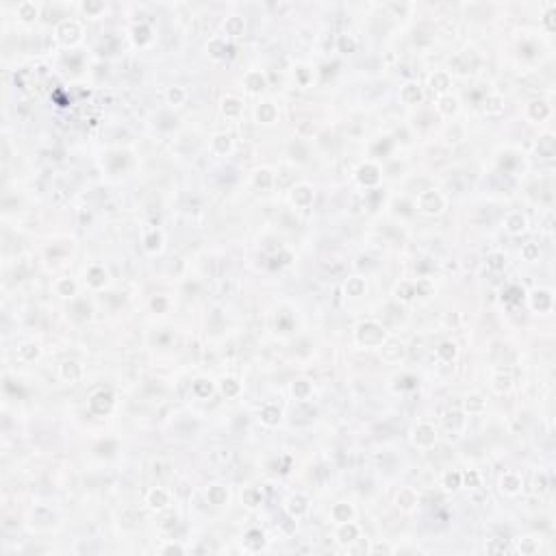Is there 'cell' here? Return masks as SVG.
I'll list each match as a JSON object with an SVG mask.
<instances>
[{"label":"cell","instance_id":"1","mask_svg":"<svg viewBox=\"0 0 556 556\" xmlns=\"http://www.w3.org/2000/svg\"><path fill=\"white\" fill-rule=\"evenodd\" d=\"M356 339L361 346H382L385 343V328L376 322H363L356 328Z\"/></svg>","mask_w":556,"mask_h":556},{"label":"cell","instance_id":"2","mask_svg":"<svg viewBox=\"0 0 556 556\" xmlns=\"http://www.w3.org/2000/svg\"><path fill=\"white\" fill-rule=\"evenodd\" d=\"M443 207H445L443 198H441V194H437L435 189L422 191L420 198H417V209H420L422 213H426V215H437V213H441Z\"/></svg>","mask_w":556,"mask_h":556},{"label":"cell","instance_id":"3","mask_svg":"<svg viewBox=\"0 0 556 556\" xmlns=\"http://www.w3.org/2000/svg\"><path fill=\"white\" fill-rule=\"evenodd\" d=\"M413 443L420 445V448H430V445H435L437 443L435 428H432L430 424H426V422L417 424L415 430H413Z\"/></svg>","mask_w":556,"mask_h":556},{"label":"cell","instance_id":"4","mask_svg":"<svg viewBox=\"0 0 556 556\" xmlns=\"http://www.w3.org/2000/svg\"><path fill=\"white\" fill-rule=\"evenodd\" d=\"M89 407H92L94 413H98V415H105L111 411L113 407V395H111V391H105V389H100V391H96V393L89 398Z\"/></svg>","mask_w":556,"mask_h":556},{"label":"cell","instance_id":"5","mask_svg":"<svg viewBox=\"0 0 556 556\" xmlns=\"http://www.w3.org/2000/svg\"><path fill=\"white\" fill-rule=\"evenodd\" d=\"M57 37L63 44H74L81 37V26L76 22H72V20H63V22L57 26Z\"/></svg>","mask_w":556,"mask_h":556},{"label":"cell","instance_id":"6","mask_svg":"<svg viewBox=\"0 0 556 556\" xmlns=\"http://www.w3.org/2000/svg\"><path fill=\"white\" fill-rule=\"evenodd\" d=\"M380 352H382V359H385V361L395 363V361H400L402 356H404V346H402L400 341H395V339H389V341L382 343Z\"/></svg>","mask_w":556,"mask_h":556},{"label":"cell","instance_id":"7","mask_svg":"<svg viewBox=\"0 0 556 556\" xmlns=\"http://www.w3.org/2000/svg\"><path fill=\"white\" fill-rule=\"evenodd\" d=\"M59 374H61L63 380L74 382V380H78L81 376H83V367H81L76 361H63L59 365Z\"/></svg>","mask_w":556,"mask_h":556},{"label":"cell","instance_id":"8","mask_svg":"<svg viewBox=\"0 0 556 556\" xmlns=\"http://www.w3.org/2000/svg\"><path fill=\"white\" fill-rule=\"evenodd\" d=\"M335 537H337L339 543H352V541L359 539V528H356L352 521H343L337 528V532H335Z\"/></svg>","mask_w":556,"mask_h":556},{"label":"cell","instance_id":"9","mask_svg":"<svg viewBox=\"0 0 556 556\" xmlns=\"http://www.w3.org/2000/svg\"><path fill=\"white\" fill-rule=\"evenodd\" d=\"M500 489L504 493H509V496H515V493H519V489H521V478L513 471H506L504 476L500 478Z\"/></svg>","mask_w":556,"mask_h":556},{"label":"cell","instance_id":"10","mask_svg":"<svg viewBox=\"0 0 556 556\" xmlns=\"http://www.w3.org/2000/svg\"><path fill=\"white\" fill-rule=\"evenodd\" d=\"M506 230L511 232V235H517V232H521L526 228V215L521 213V211H511L509 215H506Z\"/></svg>","mask_w":556,"mask_h":556},{"label":"cell","instance_id":"11","mask_svg":"<svg viewBox=\"0 0 556 556\" xmlns=\"http://www.w3.org/2000/svg\"><path fill=\"white\" fill-rule=\"evenodd\" d=\"M259 415H261V422L265 424V426H276V424L280 422V409L276 407V404H263L259 411Z\"/></svg>","mask_w":556,"mask_h":556},{"label":"cell","instance_id":"12","mask_svg":"<svg viewBox=\"0 0 556 556\" xmlns=\"http://www.w3.org/2000/svg\"><path fill=\"white\" fill-rule=\"evenodd\" d=\"M146 500H148L150 509H166L168 502H170V496H168L166 489H161V487H154V489L148 493Z\"/></svg>","mask_w":556,"mask_h":556},{"label":"cell","instance_id":"13","mask_svg":"<svg viewBox=\"0 0 556 556\" xmlns=\"http://www.w3.org/2000/svg\"><path fill=\"white\" fill-rule=\"evenodd\" d=\"M291 200H293V204H298V207H308V204L313 202V189L308 187V185H300V187L293 189Z\"/></svg>","mask_w":556,"mask_h":556},{"label":"cell","instance_id":"14","mask_svg":"<svg viewBox=\"0 0 556 556\" xmlns=\"http://www.w3.org/2000/svg\"><path fill=\"white\" fill-rule=\"evenodd\" d=\"M400 98L402 102H407V105H417V102L422 100V89L417 83H407L402 87V92H400Z\"/></svg>","mask_w":556,"mask_h":556},{"label":"cell","instance_id":"15","mask_svg":"<svg viewBox=\"0 0 556 556\" xmlns=\"http://www.w3.org/2000/svg\"><path fill=\"white\" fill-rule=\"evenodd\" d=\"M242 100L235 98V96H226L224 102H222V111L226 118H239L242 115Z\"/></svg>","mask_w":556,"mask_h":556},{"label":"cell","instance_id":"16","mask_svg":"<svg viewBox=\"0 0 556 556\" xmlns=\"http://www.w3.org/2000/svg\"><path fill=\"white\" fill-rule=\"evenodd\" d=\"M207 498H209L211 504L222 506V504L228 502V491H226V487H222V485H211L209 491H207Z\"/></svg>","mask_w":556,"mask_h":556},{"label":"cell","instance_id":"17","mask_svg":"<svg viewBox=\"0 0 556 556\" xmlns=\"http://www.w3.org/2000/svg\"><path fill=\"white\" fill-rule=\"evenodd\" d=\"M443 424H445V428H448V430L458 432V430L463 428L465 420H463V415L458 413V411H448V413H445V417H443Z\"/></svg>","mask_w":556,"mask_h":556},{"label":"cell","instance_id":"18","mask_svg":"<svg viewBox=\"0 0 556 556\" xmlns=\"http://www.w3.org/2000/svg\"><path fill=\"white\" fill-rule=\"evenodd\" d=\"M485 111L489 113V115H498V113H502L504 111V100H502V96H487L485 98Z\"/></svg>","mask_w":556,"mask_h":556},{"label":"cell","instance_id":"19","mask_svg":"<svg viewBox=\"0 0 556 556\" xmlns=\"http://www.w3.org/2000/svg\"><path fill=\"white\" fill-rule=\"evenodd\" d=\"M244 83H246V87H248V92L255 94V92H261V89L265 87V78H263L261 72H248Z\"/></svg>","mask_w":556,"mask_h":556},{"label":"cell","instance_id":"20","mask_svg":"<svg viewBox=\"0 0 556 556\" xmlns=\"http://www.w3.org/2000/svg\"><path fill=\"white\" fill-rule=\"evenodd\" d=\"M550 115V107L545 105V102H539V100H534L530 102V107H528V118H532V120H543Z\"/></svg>","mask_w":556,"mask_h":556},{"label":"cell","instance_id":"21","mask_svg":"<svg viewBox=\"0 0 556 556\" xmlns=\"http://www.w3.org/2000/svg\"><path fill=\"white\" fill-rule=\"evenodd\" d=\"M532 306L537 311H550L552 308V293L550 291H537L532 298Z\"/></svg>","mask_w":556,"mask_h":556},{"label":"cell","instance_id":"22","mask_svg":"<svg viewBox=\"0 0 556 556\" xmlns=\"http://www.w3.org/2000/svg\"><path fill=\"white\" fill-rule=\"evenodd\" d=\"M493 387H496V391H500V393H502V391H509V389L513 387L511 374H509V372L504 374V369H500V372L493 376Z\"/></svg>","mask_w":556,"mask_h":556},{"label":"cell","instance_id":"23","mask_svg":"<svg viewBox=\"0 0 556 556\" xmlns=\"http://www.w3.org/2000/svg\"><path fill=\"white\" fill-rule=\"evenodd\" d=\"M359 181L363 185H374V183H378V168H374V166H363L359 170Z\"/></svg>","mask_w":556,"mask_h":556},{"label":"cell","instance_id":"24","mask_svg":"<svg viewBox=\"0 0 556 556\" xmlns=\"http://www.w3.org/2000/svg\"><path fill=\"white\" fill-rule=\"evenodd\" d=\"M350 517H352V506H348L346 502H339V504L333 506V519L335 521L343 524V521H350Z\"/></svg>","mask_w":556,"mask_h":556},{"label":"cell","instance_id":"25","mask_svg":"<svg viewBox=\"0 0 556 556\" xmlns=\"http://www.w3.org/2000/svg\"><path fill=\"white\" fill-rule=\"evenodd\" d=\"M308 504H306V498L304 496H291L289 498V513L293 517H300L302 513H306Z\"/></svg>","mask_w":556,"mask_h":556},{"label":"cell","instance_id":"26","mask_svg":"<svg viewBox=\"0 0 556 556\" xmlns=\"http://www.w3.org/2000/svg\"><path fill=\"white\" fill-rule=\"evenodd\" d=\"M441 483H443V487L448 491H454V489H458V487L463 485V478H461V473H458V471H445L443 478H441Z\"/></svg>","mask_w":556,"mask_h":556},{"label":"cell","instance_id":"27","mask_svg":"<svg viewBox=\"0 0 556 556\" xmlns=\"http://www.w3.org/2000/svg\"><path fill=\"white\" fill-rule=\"evenodd\" d=\"M257 118H259V122L270 124V122H274V118H276V109H274V105H270V102H263V105L257 109Z\"/></svg>","mask_w":556,"mask_h":556},{"label":"cell","instance_id":"28","mask_svg":"<svg viewBox=\"0 0 556 556\" xmlns=\"http://www.w3.org/2000/svg\"><path fill=\"white\" fill-rule=\"evenodd\" d=\"M437 356H439V359H441V361L450 363V361L456 356V346H454V343H452V341H443L441 346L437 348Z\"/></svg>","mask_w":556,"mask_h":556},{"label":"cell","instance_id":"29","mask_svg":"<svg viewBox=\"0 0 556 556\" xmlns=\"http://www.w3.org/2000/svg\"><path fill=\"white\" fill-rule=\"evenodd\" d=\"M263 532L261 530H250L248 534H246V547H248V550H252V552H257V550H261V545H263Z\"/></svg>","mask_w":556,"mask_h":556},{"label":"cell","instance_id":"30","mask_svg":"<svg viewBox=\"0 0 556 556\" xmlns=\"http://www.w3.org/2000/svg\"><path fill=\"white\" fill-rule=\"evenodd\" d=\"M87 280H89V285L92 287H100V285H105V280H107V274L102 267L98 265H94V267H89V272H87Z\"/></svg>","mask_w":556,"mask_h":556},{"label":"cell","instance_id":"31","mask_svg":"<svg viewBox=\"0 0 556 556\" xmlns=\"http://www.w3.org/2000/svg\"><path fill=\"white\" fill-rule=\"evenodd\" d=\"M363 291H365V280H363V278H350L348 283H346V293H348V296L359 298V296H363Z\"/></svg>","mask_w":556,"mask_h":556},{"label":"cell","instance_id":"32","mask_svg":"<svg viewBox=\"0 0 556 556\" xmlns=\"http://www.w3.org/2000/svg\"><path fill=\"white\" fill-rule=\"evenodd\" d=\"M485 409H487V404H485V400L480 395L465 398V411H467V413H483Z\"/></svg>","mask_w":556,"mask_h":556},{"label":"cell","instance_id":"33","mask_svg":"<svg viewBox=\"0 0 556 556\" xmlns=\"http://www.w3.org/2000/svg\"><path fill=\"white\" fill-rule=\"evenodd\" d=\"M415 504H417V496L411 489H402L400 493H398V506H402V509H413Z\"/></svg>","mask_w":556,"mask_h":556},{"label":"cell","instance_id":"34","mask_svg":"<svg viewBox=\"0 0 556 556\" xmlns=\"http://www.w3.org/2000/svg\"><path fill=\"white\" fill-rule=\"evenodd\" d=\"M537 150H539V154H541V156H545V159H550V156L554 154V137H552V135H545V137H541V139H539V146H537Z\"/></svg>","mask_w":556,"mask_h":556},{"label":"cell","instance_id":"35","mask_svg":"<svg viewBox=\"0 0 556 556\" xmlns=\"http://www.w3.org/2000/svg\"><path fill=\"white\" fill-rule=\"evenodd\" d=\"M242 502L248 506V509H255V506L261 504V493L255 489V487H250V489H246L242 493Z\"/></svg>","mask_w":556,"mask_h":556},{"label":"cell","instance_id":"36","mask_svg":"<svg viewBox=\"0 0 556 556\" xmlns=\"http://www.w3.org/2000/svg\"><path fill=\"white\" fill-rule=\"evenodd\" d=\"M18 16L24 20V22H33L37 18V7L33 3H22L18 7Z\"/></svg>","mask_w":556,"mask_h":556},{"label":"cell","instance_id":"37","mask_svg":"<svg viewBox=\"0 0 556 556\" xmlns=\"http://www.w3.org/2000/svg\"><path fill=\"white\" fill-rule=\"evenodd\" d=\"M224 29H226V33H228V35H232V37H237V35H242L244 33V20L242 18H228L226 20V24H224Z\"/></svg>","mask_w":556,"mask_h":556},{"label":"cell","instance_id":"38","mask_svg":"<svg viewBox=\"0 0 556 556\" xmlns=\"http://www.w3.org/2000/svg\"><path fill=\"white\" fill-rule=\"evenodd\" d=\"M456 98L454 96H441V98H439V111H441L443 115H452L456 111Z\"/></svg>","mask_w":556,"mask_h":556},{"label":"cell","instance_id":"39","mask_svg":"<svg viewBox=\"0 0 556 556\" xmlns=\"http://www.w3.org/2000/svg\"><path fill=\"white\" fill-rule=\"evenodd\" d=\"M504 265H506V257L502 255V252H493V255L487 257V267L493 270V272L504 270Z\"/></svg>","mask_w":556,"mask_h":556},{"label":"cell","instance_id":"40","mask_svg":"<svg viewBox=\"0 0 556 556\" xmlns=\"http://www.w3.org/2000/svg\"><path fill=\"white\" fill-rule=\"evenodd\" d=\"M430 85H432V89H437V92H445V89L450 87V78H448V74L445 72H437L435 76L430 78Z\"/></svg>","mask_w":556,"mask_h":556},{"label":"cell","instance_id":"41","mask_svg":"<svg viewBox=\"0 0 556 556\" xmlns=\"http://www.w3.org/2000/svg\"><path fill=\"white\" fill-rule=\"evenodd\" d=\"M74 291H76V287H74V283H72L70 278H61L59 283H57V293H59V296L70 298V296H74Z\"/></svg>","mask_w":556,"mask_h":556},{"label":"cell","instance_id":"42","mask_svg":"<svg viewBox=\"0 0 556 556\" xmlns=\"http://www.w3.org/2000/svg\"><path fill=\"white\" fill-rule=\"evenodd\" d=\"M213 148H215L217 154H226V152L230 150V137H228V135H215Z\"/></svg>","mask_w":556,"mask_h":556},{"label":"cell","instance_id":"43","mask_svg":"<svg viewBox=\"0 0 556 556\" xmlns=\"http://www.w3.org/2000/svg\"><path fill=\"white\" fill-rule=\"evenodd\" d=\"M143 244H146V250H150V252L159 250L161 248V232L150 230L148 235H146V239H143Z\"/></svg>","mask_w":556,"mask_h":556},{"label":"cell","instance_id":"44","mask_svg":"<svg viewBox=\"0 0 556 556\" xmlns=\"http://www.w3.org/2000/svg\"><path fill=\"white\" fill-rule=\"evenodd\" d=\"M39 356V348L35 346V343H26V346L20 348V359H24V361H35Z\"/></svg>","mask_w":556,"mask_h":556},{"label":"cell","instance_id":"45","mask_svg":"<svg viewBox=\"0 0 556 556\" xmlns=\"http://www.w3.org/2000/svg\"><path fill=\"white\" fill-rule=\"evenodd\" d=\"M395 296H398V300H404V302H409L411 298L415 296V287H413V285H409V283H402V285H398V289H395Z\"/></svg>","mask_w":556,"mask_h":556},{"label":"cell","instance_id":"46","mask_svg":"<svg viewBox=\"0 0 556 556\" xmlns=\"http://www.w3.org/2000/svg\"><path fill=\"white\" fill-rule=\"evenodd\" d=\"M293 395H298L300 400H306V398L311 395V385H308L306 380H298V382H293Z\"/></svg>","mask_w":556,"mask_h":556},{"label":"cell","instance_id":"47","mask_svg":"<svg viewBox=\"0 0 556 556\" xmlns=\"http://www.w3.org/2000/svg\"><path fill=\"white\" fill-rule=\"evenodd\" d=\"M255 185L261 189H267L272 185V174L267 170H259L257 174H255Z\"/></svg>","mask_w":556,"mask_h":556},{"label":"cell","instance_id":"48","mask_svg":"<svg viewBox=\"0 0 556 556\" xmlns=\"http://www.w3.org/2000/svg\"><path fill=\"white\" fill-rule=\"evenodd\" d=\"M461 478H463V483L467 485L469 489H480V480H483V478H480L478 471L471 469V471H467V473H461Z\"/></svg>","mask_w":556,"mask_h":556},{"label":"cell","instance_id":"49","mask_svg":"<svg viewBox=\"0 0 556 556\" xmlns=\"http://www.w3.org/2000/svg\"><path fill=\"white\" fill-rule=\"evenodd\" d=\"M222 391L226 395H237L239 393V382L235 378H224L222 380Z\"/></svg>","mask_w":556,"mask_h":556},{"label":"cell","instance_id":"50","mask_svg":"<svg viewBox=\"0 0 556 556\" xmlns=\"http://www.w3.org/2000/svg\"><path fill=\"white\" fill-rule=\"evenodd\" d=\"M185 100V92L181 87H172L170 92H168V102L170 105H181V102Z\"/></svg>","mask_w":556,"mask_h":556},{"label":"cell","instance_id":"51","mask_svg":"<svg viewBox=\"0 0 556 556\" xmlns=\"http://www.w3.org/2000/svg\"><path fill=\"white\" fill-rule=\"evenodd\" d=\"M194 393L200 398H207L211 393V382L209 380H196L194 382Z\"/></svg>","mask_w":556,"mask_h":556},{"label":"cell","instance_id":"52","mask_svg":"<svg viewBox=\"0 0 556 556\" xmlns=\"http://www.w3.org/2000/svg\"><path fill=\"white\" fill-rule=\"evenodd\" d=\"M521 257H524L526 261H534L539 257V246L537 244H526L524 248H521Z\"/></svg>","mask_w":556,"mask_h":556},{"label":"cell","instance_id":"53","mask_svg":"<svg viewBox=\"0 0 556 556\" xmlns=\"http://www.w3.org/2000/svg\"><path fill=\"white\" fill-rule=\"evenodd\" d=\"M135 39L139 44H146L148 39H150V31H148V26H143V24H139V26H135Z\"/></svg>","mask_w":556,"mask_h":556},{"label":"cell","instance_id":"54","mask_svg":"<svg viewBox=\"0 0 556 556\" xmlns=\"http://www.w3.org/2000/svg\"><path fill=\"white\" fill-rule=\"evenodd\" d=\"M519 550H521V554H532V552H537V543H534L532 539H524V545L519 543Z\"/></svg>","mask_w":556,"mask_h":556},{"label":"cell","instance_id":"55","mask_svg":"<svg viewBox=\"0 0 556 556\" xmlns=\"http://www.w3.org/2000/svg\"><path fill=\"white\" fill-rule=\"evenodd\" d=\"M339 48H341L343 52H352V50H354V39L343 35V37H341V44H339Z\"/></svg>","mask_w":556,"mask_h":556},{"label":"cell","instance_id":"56","mask_svg":"<svg viewBox=\"0 0 556 556\" xmlns=\"http://www.w3.org/2000/svg\"><path fill=\"white\" fill-rule=\"evenodd\" d=\"M161 554H183V547L181 545H166L161 550Z\"/></svg>","mask_w":556,"mask_h":556},{"label":"cell","instance_id":"57","mask_svg":"<svg viewBox=\"0 0 556 556\" xmlns=\"http://www.w3.org/2000/svg\"><path fill=\"white\" fill-rule=\"evenodd\" d=\"M83 9H85V11H102V9H105V5H102V3H96V5H92V3H85V5H83Z\"/></svg>","mask_w":556,"mask_h":556},{"label":"cell","instance_id":"58","mask_svg":"<svg viewBox=\"0 0 556 556\" xmlns=\"http://www.w3.org/2000/svg\"><path fill=\"white\" fill-rule=\"evenodd\" d=\"M372 552H391V547H389V545H382V543H378V545H374V547H372Z\"/></svg>","mask_w":556,"mask_h":556}]
</instances>
